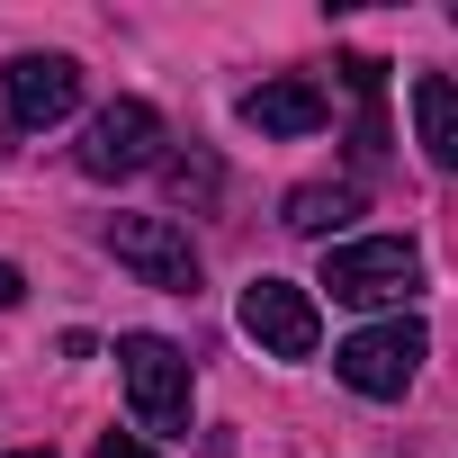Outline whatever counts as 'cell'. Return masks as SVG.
Segmentation results:
<instances>
[{
  "mask_svg": "<svg viewBox=\"0 0 458 458\" xmlns=\"http://www.w3.org/2000/svg\"><path fill=\"white\" fill-rule=\"evenodd\" d=\"M431 360V333L413 324V315H386V324H369V333H351L342 351H333V377L351 386V395H404L413 386V369Z\"/></svg>",
  "mask_w": 458,
  "mask_h": 458,
  "instance_id": "obj_1",
  "label": "cell"
},
{
  "mask_svg": "<svg viewBox=\"0 0 458 458\" xmlns=\"http://www.w3.org/2000/svg\"><path fill=\"white\" fill-rule=\"evenodd\" d=\"M413 279H422V261H413V243H395V234H369V243H333V252H324L333 306H404Z\"/></svg>",
  "mask_w": 458,
  "mask_h": 458,
  "instance_id": "obj_2",
  "label": "cell"
},
{
  "mask_svg": "<svg viewBox=\"0 0 458 458\" xmlns=\"http://www.w3.org/2000/svg\"><path fill=\"white\" fill-rule=\"evenodd\" d=\"M72 162H81L90 180H135V171H153V162H162V117H153V99H108V108L81 126Z\"/></svg>",
  "mask_w": 458,
  "mask_h": 458,
  "instance_id": "obj_3",
  "label": "cell"
},
{
  "mask_svg": "<svg viewBox=\"0 0 458 458\" xmlns=\"http://www.w3.org/2000/svg\"><path fill=\"white\" fill-rule=\"evenodd\" d=\"M117 369H126V395H135V422L144 431H189V360L162 342V333H126L117 342Z\"/></svg>",
  "mask_w": 458,
  "mask_h": 458,
  "instance_id": "obj_4",
  "label": "cell"
},
{
  "mask_svg": "<svg viewBox=\"0 0 458 458\" xmlns=\"http://www.w3.org/2000/svg\"><path fill=\"white\" fill-rule=\"evenodd\" d=\"M144 288H162V297H189L198 288V243L180 234L171 216H108V234H99Z\"/></svg>",
  "mask_w": 458,
  "mask_h": 458,
  "instance_id": "obj_5",
  "label": "cell"
},
{
  "mask_svg": "<svg viewBox=\"0 0 458 458\" xmlns=\"http://www.w3.org/2000/svg\"><path fill=\"white\" fill-rule=\"evenodd\" d=\"M243 333L270 351V360H315L324 324H315V297L297 279H252L243 288Z\"/></svg>",
  "mask_w": 458,
  "mask_h": 458,
  "instance_id": "obj_6",
  "label": "cell"
},
{
  "mask_svg": "<svg viewBox=\"0 0 458 458\" xmlns=\"http://www.w3.org/2000/svg\"><path fill=\"white\" fill-rule=\"evenodd\" d=\"M0 81H10V126H64L81 108V64L72 55H19Z\"/></svg>",
  "mask_w": 458,
  "mask_h": 458,
  "instance_id": "obj_7",
  "label": "cell"
},
{
  "mask_svg": "<svg viewBox=\"0 0 458 458\" xmlns=\"http://www.w3.org/2000/svg\"><path fill=\"white\" fill-rule=\"evenodd\" d=\"M324 117H333V99H324L306 72H279V81L243 90V126H252V135H315Z\"/></svg>",
  "mask_w": 458,
  "mask_h": 458,
  "instance_id": "obj_8",
  "label": "cell"
},
{
  "mask_svg": "<svg viewBox=\"0 0 458 458\" xmlns=\"http://www.w3.org/2000/svg\"><path fill=\"white\" fill-rule=\"evenodd\" d=\"M413 135L440 171H458V81H440V72L413 81Z\"/></svg>",
  "mask_w": 458,
  "mask_h": 458,
  "instance_id": "obj_9",
  "label": "cell"
},
{
  "mask_svg": "<svg viewBox=\"0 0 458 458\" xmlns=\"http://www.w3.org/2000/svg\"><path fill=\"white\" fill-rule=\"evenodd\" d=\"M351 216H360V189H342V180L333 189L324 180L315 189H288V234H333V225H351Z\"/></svg>",
  "mask_w": 458,
  "mask_h": 458,
  "instance_id": "obj_10",
  "label": "cell"
},
{
  "mask_svg": "<svg viewBox=\"0 0 458 458\" xmlns=\"http://www.w3.org/2000/svg\"><path fill=\"white\" fill-rule=\"evenodd\" d=\"M342 72H351V90H360V99H377V81H386V64H369V55H360V64H342ZM377 144H386V126H377V108H369V117H360V153H377Z\"/></svg>",
  "mask_w": 458,
  "mask_h": 458,
  "instance_id": "obj_11",
  "label": "cell"
},
{
  "mask_svg": "<svg viewBox=\"0 0 458 458\" xmlns=\"http://www.w3.org/2000/svg\"><path fill=\"white\" fill-rule=\"evenodd\" d=\"M171 189H180V198H216V162H207V153H180V162H171Z\"/></svg>",
  "mask_w": 458,
  "mask_h": 458,
  "instance_id": "obj_12",
  "label": "cell"
},
{
  "mask_svg": "<svg viewBox=\"0 0 458 458\" xmlns=\"http://www.w3.org/2000/svg\"><path fill=\"white\" fill-rule=\"evenodd\" d=\"M90 458H162V449H144V440H126V431H108V440H99Z\"/></svg>",
  "mask_w": 458,
  "mask_h": 458,
  "instance_id": "obj_13",
  "label": "cell"
},
{
  "mask_svg": "<svg viewBox=\"0 0 458 458\" xmlns=\"http://www.w3.org/2000/svg\"><path fill=\"white\" fill-rule=\"evenodd\" d=\"M19 297H28V279H19V270H10V261H0V315H10V306H19Z\"/></svg>",
  "mask_w": 458,
  "mask_h": 458,
  "instance_id": "obj_14",
  "label": "cell"
},
{
  "mask_svg": "<svg viewBox=\"0 0 458 458\" xmlns=\"http://www.w3.org/2000/svg\"><path fill=\"white\" fill-rule=\"evenodd\" d=\"M19 458H55V449H19Z\"/></svg>",
  "mask_w": 458,
  "mask_h": 458,
  "instance_id": "obj_15",
  "label": "cell"
}]
</instances>
